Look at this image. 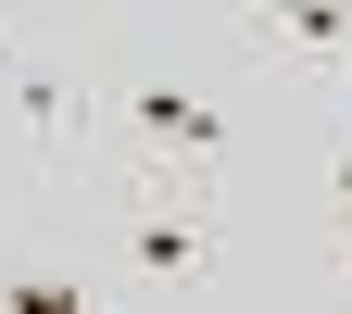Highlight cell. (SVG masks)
I'll return each instance as SVG.
<instances>
[{"label": "cell", "mask_w": 352, "mask_h": 314, "mask_svg": "<svg viewBox=\"0 0 352 314\" xmlns=\"http://www.w3.org/2000/svg\"><path fill=\"white\" fill-rule=\"evenodd\" d=\"M315 214H327V227L352 214V101H340V126H327V151H315Z\"/></svg>", "instance_id": "8992f818"}, {"label": "cell", "mask_w": 352, "mask_h": 314, "mask_svg": "<svg viewBox=\"0 0 352 314\" xmlns=\"http://www.w3.org/2000/svg\"><path fill=\"white\" fill-rule=\"evenodd\" d=\"M101 227H113V277L151 302L227 289V176H164V164H113L101 176Z\"/></svg>", "instance_id": "6da1fadb"}, {"label": "cell", "mask_w": 352, "mask_h": 314, "mask_svg": "<svg viewBox=\"0 0 352 314\" xmlns=\"http://www.w3.org/2000/svg\"><path fill=\"white\" fill-rule=\"evenodd\" d=\"M88 302V264H13L0 277V314H76Z\"/></svg>", "instance_id": "5b68a950"}, {"label": "cell", "mask_w": 352, "mask_h": 314, "mask_svg": "<svg viewBox=\"0 0 352 314\" xmlns=\"http://www.w3.org/2000/svg\"><path fill=\"white\" fill-rule=\"evenodd\" d=\"M113 164H164V176H239V113L201 76L139 63L113 76Z\"/></svg>", "instance_id": "3957f363"}, {"label": "cell", "mask_w": 352, "mask_h": 314, "mask_svg": "<svg viewBox=\"0 0 352 314\" xmlns=\"http://www.w3.org/2000/svg\"><path fill=\"white\" fill-rule=\"evenodd\" d=\"M13 25H25V0H0V38H13Z\"/></svg>", "instance_id": "52a82bcc"}, {"label": "cell", "mask_w": 352, "mask_h": 314, "mask_svg": "<svg viewBox=\"0 0 352 314\" xmlns=\"http://www.w3.org/2000/svg\"><path fill=\"white\" fill-rule=\"evenodd\" d=\"M0 101H13V139L25 164L51 176V189H101L113 176V88L88 76L76 51H51V38H0Z\"/></svg>", "instance_id": "7a4b0ae2"}, {"label": "cell", "mask_w": 352, "mask_h": 314, "mask_svg": "<svg viewBox=\"0 0 352 314\" xmlns=\"http://www.w3.org/2000/svg\"><path fill=\"white\" fill-rule=\"evenodd\" d=\"M252 51L289 63L302 88H327V101H352V0H264V13H252Z\"/></svg>", "instance_id": "277c9868"}]
</instances>
